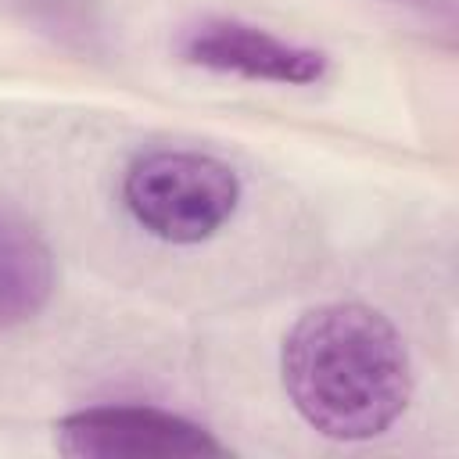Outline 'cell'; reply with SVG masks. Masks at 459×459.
Instances as JSON below:
<instances>
[{"instance_id":"obj_1","label":"cell","mask_w":459,"mask_h":459,"mask_svg":"<svg viewBox=\"0 0 459 459\" xmlns=\"http://www.w3.org/2000/svg\"><path fill=\"white\" fill-rule=\"evenodd\" d=\"M280 369L301 420L337 441L384 434L412 394L402 333L384 312L359 301L308 308L283 341Z\"/></svg>"},{"instance_id":"obj_2","label":"cell","mask_w":459,"mask_h":459,"mask_svg":"<svg viewBox=\"0 0 459 459\" xmlns=\"http://www.w3.org/2000/svg\"><path fill=\"white\" fill-rule=\"evenodd\" d=\"M129 215L158 240L201 244L215 237L237 212V172L197 151H151L136 158L122 179Z\"/></svg>"},{"instance_id":"obj_3","label":"cell","mask_w":459,"mask_h":459,"mask_svg":"<svg viewBox=\"0 0 459 459\" xmlns=\"http://www.w3.org/2000/svg\"><path fill=\"white\" fill-rule=\"evenodd\" d=\"M54 437L75 459H197L226 452L201 423L154 405H90L68 412Z\"/></svg>"},{"instance_id":"obj_4","label":"cell","mask_w":459,"mask_h":459,"mask_svg":"<svg viewBox=\"0 0 459 459\" xmlns=\"http://www.w3.org/2000/svg\"><path fill=\"white\" fill-rule=\"evenodd\" d=\"M179 54L183 61L212 72H233L244 79L283 86H308L326 75V54L230 18H212L186 29L179 39Z\"/></svg>"},{"instance_id":"obj_5","label":"cell","mask_w":459,"mask_h":459,"mask_svg":"<svg viewBox=\"0 0 459 459\" xmlns=\"http://www.w3.org/2000/svg\"><path fill=\"white\" fill-rule=\"evenodd\" d=\"M57 273L47 240L22 219L0 215V330L32 319L54 294Z\"/></svg>"}]
</instances>
